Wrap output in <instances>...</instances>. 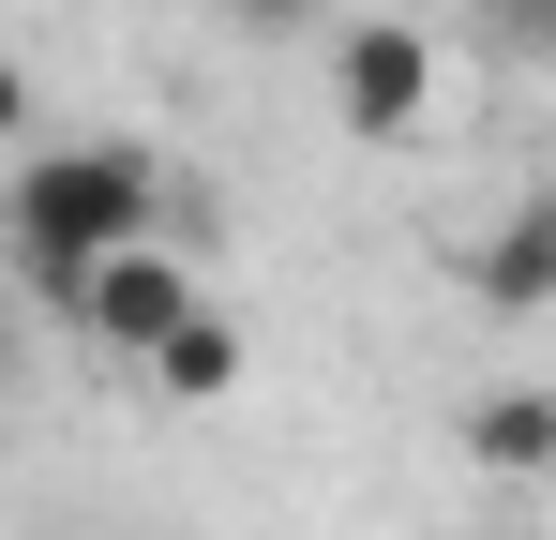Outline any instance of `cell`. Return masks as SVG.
<instances>
[{"mask_svg": "<svg viewBox=\"0 0 556 540\" xmlns=\"http://www.w3.org/2000/svg\"><path fill=\"white\" fill-rule=\"evenodd\" d=\"M481 30H496L511 61H542V76H556V0H481Z\"/></svg>", "mask_w": 556, "mask_h": 540, "instance_id": "obj_7", "label": "cell"}, {"mask_svg": "<svg viewBox=\"0 0 556 540\" xmlns=\"http://www.w3.org/2000/svg\"><path fill=\"white\" fill-rule=\"evenodd\" d=\"M136 375H151L166 406H226V390H241V331H226V316L195 300V316H181V331H166L151 360H136Z\"/></svg>", "mask_w": 556, "mask_h": 540, "instance_id": "obj_6", "label": "cell"}, {"mask_svg": "<svg viewBox=\"0 0 556 540\" xmlns=\"http://www.w3.org/2000/svg\"><path fill=\"white\" fill-rule=\"evenodd\" d=\"M61 316H76L105 360H151V346H166V331L195 316V270L166 256V241H121V256H91L76 285H61Z\"/></svg>", "mask_w": 556, "mask_h": 540, "instance_id": "obj_3", "label": "cell"}, {"mask_svg": "<svg viewBox=\"0 0 556 540\" xmlns=\"http://www.w3.org/2000/svg\"><path fill=\"white\" fill-rule=\"evenodd\" d=\"M466 465L481 480H556V390H481L466 406Z\"/></svg>", "mask_w": 556, "mask_h": 540, "instance_id": "obj_5", "label": "cell"}, {"mask_svg": "<svg viewBox=\"0 0 556 540\" xmlns=\"http://www.w3.org/2000/svg\"><path fill=\"white\" fill-rule=\"evenodd\" d=\"M226 15H241V30H316L331 0H226Z\"/></svg>", "mask_w": 556, "mask_h": 540, "instance_id": "obj_8", "label": "cell"}, {"mask_svg": "<svg viewBox=\"0 0 556 540\" xmlns=\"http://www.w3.org/2000/svg\"><path fill=\"white\" fill-rule=\"evenodd\" d=\"M331 120L391 151V136H421L437 120V30L421 15H331Z\"/></svg>", "mask_w": 556, "mask_h": 540, "instance_id": "obj_2", "label": "cell"}, {"mask_svg": "<svg viewBox=\"0 0 556 540\" xmlns=\"http://www.w3.org/2000/svg\"><path fill=\"white\" fill-rule=\"evenodd\" d=\"M151 226H166V151H151V136H76V151H30V166L0 180V256L30 270L46 300L91 256L151 241Z\"/></svg>", "mask_w": 556, "mask_h": 540, "instance_id": "obj_1", "label": "cell"}, {"mask_svg": "<svg viewBox=\"0 0 556 540\" xmlns=\"http://www.w3.org/2000/svg\"><path fill=\"white\" fill-rule=\"evenodd\" d=\"M15 136H30V76L0 61V151H15Z\"/></svg>", "mask_w": 556, "mask_h": 540, "instance_id": "obj_9", "label": "cell"}, {"mask_svg": "<svg viewBox=\"0 0 556 540\" xmlns=\"http://www.w3.org/2000/svg\"><path fill=\"white\" fill-rule=\"evenodd\" d=\"M452 270H466V300H481V316H556V195H511Z\"/></svg>", "mask_w": 556, "mask_h": 540, "instance_id": "obj_4", "label": "cell"}, {"mask_svg": "<svg viewBox=\"0 0 556 540\" xmlns=\"http://www.w3.org/2000/svg\"><path fill=\"white\" fill-rule=\"evenodd\" d=\"M0 360H15V331H0Z\"/></svg>", "mask_w": 556, "mask_h": 540, "instance_id": "obj_10", "label": "cell"}]
</instances>
